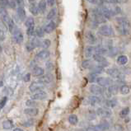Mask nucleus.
Here are the masks:
<instances>
[{"instance_id": "13", "label": "nucleus", "mask_w": 131, "mask_h": 131, "mask_svg": "<svg viewBox=\"0 0 131 131\" xmlns=\"http://www.w3.org/2000/svg\"><path fill=\"white\" fill-rule=\"evenodd\" d=\"M88 102L91 106H95L102 102V100H101V98L98 96H91L88 97Z\"/></svg>"}, {"instance_id": "12", "label": "nucleus", "mask_w": 131, "mask_h": 131, "mask_svg": "<svg viewBox=\"0 0 131 131\" xmlns=\"http://www.w3.org/2000/svg\"><path fill=\"white\" fill-rule=\"evenodd\" d=\"M0 15H1L3 22H4V23L7 25H7H8L9 21H10L11 19H12V18L9 17L8 13H7V11L4 8H1V9H0Z\"/></svg>"}, {"instance_id": "28", "label": "nucleus", "mask_w": 131, "mask_h": 131, "mask_svg": "<svg viewBox=\"0 0 131 131\" xmlns=\"http://www.w3.org/2000/svg\"><path fill=\"white\" fill-rule=\"evenodd\" d=\"M104 72V68L100 65H97V66H94L93 68L92 69V73L96 74V75H98V74H101Z\"/></svg>"}, {"instance_id": "52", "label": "nucleus", "mask_w": 131, "mask_h": 131, "mask_svg": "<svg viewBox=\"0 0 131 131\" xmlns=\"http://www.w3.org/2000/svg\"><path fill=\"white\" fill-rule=\"evenodd\" d=\"M106 1L111 3H118L119 2V0H106Z\"/></svg>"}, {"instance_id": "17", "label": "nucleus", "mask_w": 131, "mask_h": 131, "mask_svg": "<svg viewBox=\"0 0 131 131\" xmlns=\"http://www.w3.org/2000/svg\"><path fill=\"white\" fill-rule=\"evenodd\" d=\"M86 39H87L88 42L91 45H94L96 43V37L91 31H88L86 33Z\"/></svg>"}, {"instance_id": "21", "label": "nucleus", "mask_w": 131, "mask_h": 131, "mask_svg": "<svg viewBox=\"0 0 131 131\" xmlns=\"http://www.w3.org/2000/svg\"><path fill=\"white\" fill-rule=\"evenodd\" d=\"M119 87H118L117 85H114V84L111 85L110 87H108V88H107L108 96L117 94L118 92H119Z\"/></svg>"}, {"instance_id": "38", "label": "nucleus", "mask_w": 131, "mask_h": 131, "mask_svg": "<svg viewBox=\"0 0 131 131\" xmlns=\"http://www.w3.org/2000/svg\"><path fill=\"white\" fill-rule=\"evenodd\" d=\"M129 108L125 107V108H124V109H122L121 111V112H119V116H121V118H125L129 115Z\"/></svg>"}, {"instance_id": "9", "label": "nucleus", "mask_w": 131, "mask_h": 131, "mask_svg": "<svg viewBox=\"0 0 131 131\" xmlns=\"http://www.w3.org/2000/svg\"><path fill=\"white\" fill-rule=\"evenodd\" d=\"M47 96H48L47 93L42 90V91L35 92L34 94L31 96V98L35 101H42V100H45L46 98H47Z\"/></svg>"}, {"instance_id": "32", "label": "nucleus", "mask_w": 131, "mask_h": 131, "mask_svg": "<svg viewBox=\"0 0 131 131\" xmlns=\"http://www.w3.org/2000/svg\"><path fill=\"white\" fill-rule=\"evenodd\" d=\"M69 122L71 125H76L78 123V118L76 115H70L69 116Z\"/></svg>"}, {"instance_id": "29", "label": "nucleus", "mask_w": 131, "mask_h": 131, "mask_svg": "<svg viewBox=\"0 0 131 131\" xmlns=\"http://www.w3.org/2000/svg\"><path fill=\"white\" fill-rule=\"evenodd\" d=\"M40 44H41V41L39 40V39L37 38H33L31 40V43H30V46H31L32 49L36 48V47H40Z\"/></svg>"}, {"instance_id": "57", "label": "nucleus", "mask_w": 131, "mask_h": 131, "mask_svg": "<svg viewBox=\"0 0 131 131\" xmlns=\"http://www.w3.org/2000/svg\"><path fill=\"white\" fill-rule=\"evenodd\" d=\"M0 85H3V81H0ZM1 87V86H0Z\"/></svg>"}, {"instance_id": "41", "label": "nucleus", "mask_w": 131, "mask_h": 131, "mask_svg": "<svg viewBox=\"0 0 131 131\" xmlns=\"http://www.w3.org/2000/svg\"><path fill=\"white\" fill-rule=\"evenodd\" d=\"M50 44H51L50 40H48V39H46V40H44L43 41L41 42V44H40V47H42L44 49H46V48L50 46Z\"/></svg>"}, {"instance_id": "16", "label": "nucleus", "mask_w": 131, "mask_h": 131, "mask_svg": "<svg viewBox=\"0 0 131 131\" xmlns=\"http://www.w3.org/2000/svg\"><path fill=\"white\" fill-rule=\"evenodd\" d=\"M24 113L26 115H30V116H36V115H38L39 110L36 107H29L24 110Z\"/></svg>"}, {"instance_id": "35", "label": "nucleus", "mask_w": 131, "mask_h": 131, "mask_svg": "<svg viewBox=\"0 0 131 131\" xmlns=\"http://www.w3.org/2000/svg\"><path fill=\"white\" fill-rule=\"evenodd\" d=\"M119 92H121V93L122 95H127V94H129V93L130 89L129 88V86L124 84V85L121 86V88H119Z\"/></svg>"}, {"instance_id": "20", "label": "nucleus", "mask_w": 131, "mask_h": 131, "mask_svg": "<svg viewBox=\"0 0 131 131\" xmlns=\"http://www.w3.org/2000/svg\"><path fill=\"white\" fill-rule=\"evenodd\" d=\"M50 57V52L48 50H43L41 51H40L37 53L36 54V58H38L40 60H44V59H46Z\"/></svg>"}, {"instance_id": "11", "label": "nucleus", "mask_w": 131, "mask_h": 131, "mask_svg": "<svg viewBox=\"0 0 131 131\" xmlns=\"http://www.w3.org/2000/svg\"><path fill=\"white\" fill-rule=\"evenodd\" d=\"M90 92L92 93H93L95 96H98V95H102L103 94L104 90L102 89V87H100L99 85H92L90 87Z\"/></svg>"}, {"instance_id": "46", "label": "nucleus", "mask_w": 131, "mask_h": 131, "mask_svg": "<svg viewBox=\"0 0 131 131\" xmlns=\"http://www.w3.org/2000/svg\"><path fill=\"white\" fill-rule=\"evenodd\" d=\"M7 96L3 97V98L1 99V101H0V109H2V108L4 107V106L7 103Z\"/></svg>"}, {"instance_id": "34", "label": "nucleus", "mask_w": 131, "mask_h": 131, "mask_svg": "<svg viewBox=\"0 0 131 131\" xmlns=\"http://www.w3.org/2000/svg\"><path fill=\"white\" fill-rule=\"evenodd\" d=\"M3 127L5 129H10L13 127V124L10 119H6V121L3 122Z\"/></svg>"}, {"instance_id": "15", "label": "nucleus", "mask_w": 131, "mask_h": 131, "mask_svg": "<svg viewBox=\"0 0 131 131\" xmlns=\"http://www.w3.org/2000/svg\"><path fill=\"white\" fill-rule=\"evenodd\" d=\"M52 80H53V76L51 74L48 73V74H45V75L40 77V78L39 79V82H40L43 84H48L50 83Z\"/></svg>"}, {"instance_id": "36", "label": "nucleus", "mask_w": 131, "mask_h": 131, "mask_svg": "<svg viewBox=\"0 0 131 131\" xmlns=\"http://www.w3.org/2000/svg\"><path fill=\"white\" fill-rule=\"evenodd\" d=\"M56 12H57L56 8H52L47 14V17H46L47 20H52V19H53V18L55 17V15H56Z\"/></svg>"}, {"instance_id": "23", "label": "nucleus", "mask_w": 131, "mask_h": 131, "mask_svg": "<svg viewBox=\"0 0 131 131\" xmlns=\"http://www.w3.org/2000/svg\"><path fill=\"white\" fill-rule=\"evenodd\" d=\"M95 54V47L94 46H88L85 49V56L87 58H91Z\"/></svg>"}, {"instance_id": "27", "label": "nucleus", "mask_w": 131, "mask_h": 131, "mask_svg": "<svg viewBox=\"0 0 131 131\" xmlns=\"http://www.w3.org/2000/svg\"><path fill=\"white\" fill-rule=\"evenodd\" d=\"M82 66H83V68H84V69H92L95 65L93 64L92 60H90V59H86V60H83V63H82Z\"/></svg>"}, {"instance_id": "25", "label": "nucleus", "mask_w": 131, "mask_h": 131, "mask_svg": "<svg viewBox=\"0 0 131 131\" xmlns=\"http://www.w3.org/2000/svg\"><path fill=\"white\" fill-rule=\"evenodd\" d=\"M108 53V50L103 46H96L95 47V54L104 55Z\"/></svg>"}, {"instance_id": "19", "label": "nucleus", "mask_w": 131, "mask_h": 131, "mask_svg": "<svg viewBox=\"0 0 131 131\" xmlns=\"http://www.w3.org/2000/svg\"><path fill=\"white\" fill-rule=\"evenodd\" d=\"M96 127L97 131H105V130H107L109 129L110 125L106 121H103L101 122L99 125H96Z\"/></svg>"}, {"instance_id": "44", "label": "nucleus", "mask_w": 131, "mask_h": 131, "mask_svg": "<svg viewBox=\"0 0 131 131\" xmlns=\"http://www.w3.org/2000/svg\"><path fill=\"white\" fill-rule=\"evenodd\" d=\"M9 0H0V7L1 8H4L6 7H8Z\"/></svg>"}, {"instance_id": "4", "label": "nucleus", "mask_w": 131, "mask_h": 131, "mask_svg": "<svg viewBox=\"0 0 131 131\" xmlns=\"http://www.w3.org/2000/svg\"><path fill=\"white\" fill-rule=\"evenodd\" d=\"M96 115H98L99 116L102 118H109L111 116L112 111L110 108H108L106 106L99 107L98 109L96 110Z\"/></svg>"}, {"instance_id": "33", "label": "nucleus", "mask_w": 131, "mask_h": 131, "mask_svg": "<svg viewBox=\"0 0 131 131\" xmlns=\"http://www.w3.org/2000/svg\"><path fill=\"white\" fill-rule=\"evenodd\" d=\"M34 25H35V21H34V19H33V17H29L27 18V19H26V21H25V26L27 28L31 27H34Z\"/></svg>"}, {"instance_id": "45", "label": "nucleus", "mask_w": 131, "mask_h": 131, "mask_svg": "<svg viewBox=\"0 0 131 131\" xmlns=\"http://www.w3.org/2000/svg\"><path fill=\"white\" fill-rule=\"evenodd\" d=\"M89 82H91V83H93V82H95L96 80V78H97V75L95 73H91L89 74Z\"/></svg>"}, {"instance_id": "50", "label": "nucleus", "mask_w": 131, "mask_h": 131, "mask_svg": "<svg viewBox=\"0 0 131 131\" xmlns=\"http://www.w3.org/2000/svg\"><path fill=\"white\" fill-rule=\"evenodd\" d=\"M24 81L25 82H28V81H30V79H31V73H27L26 75L24 76Z\"/></svg>"}, {"instance_id": "1", "label": "nucleus", "mask_w": 131, "mask_h": 131, "mask_svg": "<svg viewBox=\"0 0 131 131\" xmlns=\"http://www.w3.org/2000/svg\"><path fill=\"white\" fill-rule=\"evenodd\" d=\"M117 31L121 35L126 36L130 31V23L125 17H117Z\"/></svg>"}, {"instance_id": "2", "label": "nucleus", "mask_w": 131, "mask_h": 131, "mask_svg": "<svg viewBox=\"0 0 131 131\" xmlns=\"http://www.w3.org/2000/svg\"><path fill=\"white\" fill-rule=\"evenodd\" d=\"M98 33L102 36L110 37L114 35V30L109 25H103L98 29Z\"/></svg>"}, {"instance_id": "43", "label": "nucleus", "mask_w": 131, "mask_h": 131, "mask_svg": "<svg viewBox=\"0 0 131 131\" xmlns=\"http://www.w3.org/2000/svg\"><path fill=\"white\" fill-rule=\"evenodd\" d=\"M27 34L29 36H32L33 35H34L35 34V28H34V27H28L27 29Z\"/></svg>"}, {"instance_id": "26", "label": "nucleus", "mask_w": 131, "mask_h": 131, "mask_svg": "<svg viewBox=\"0 0 131 131\" xmlns=\"http://www.w3.org/2000/svg\"><path fill=\"white\" fill-rule=\"evenodd\" d=\"M128 62V57L126 55H119L117 58V63L119 65H125Z\"/></svg>"}, {"instance_id": "49", "label": "nucleus", "mask_w": 131, "mask_h": 131, "mask_svg": "<svg viewBox=\"0 0 131 131\" xmlns=\"http://www.w3.org/2000/svg\"><path fill=\"white\" fill-rule=\"evenodd\" d=\"M5 39V34L3 30L0 29V40H3Z\"/></svg>"}, {"instance_id": "51", "label": "nucleus", "mask_w": 131, "mask_h": 131, "mask_svg": "<svg viewBox=\"0 0 131 131\" xmlns=\"http://www.w3.org/2000/svg\"><path fill=\"white\" fill-rule=\"evenodd\" d=\"M16 3L19 5V7H23L24 5V0H16Z\"/></svg>"}, {"instance_id": "40", "label": "nucleus", "mask_w": 131, "mask_h": 131, "mask_svg": "<svg viewBox=\"0 0 131 131\" xmlns=\"http://www.w3.org/2000/svg\"><path fill=\"white\" fill-rule=\"evenodd\" d=\"M108 54H109V55L111 56V57H113V56L116 55L118 54V49L115 48V47H111V48H110L109 51H108Z\"/></svg>"}, {"instance_id": "55", "label": "nucleus", "mask_w": 131, "mask_h": 131, "mask_svg": "<svg viewBox=\"0 0 131 131\" xmlns=\"http://www.w3.org/2000/svg\"><path fill=\"white\" fill-rule=\"evenodd\" d=\"M28 1H29L30 3H32L33 2H35V1H36V0H28Z\"/></svg>"}, {"instance_id": "22", "label": "nucleus", "mask_w": 131, "mask_h": 131, "mask_svg": "<svg viewBox=\"0 0 131 131\" xmlns=\"http://www.w3.org/2000/svg\"><path fill=\"white\" fill-rule=\"evenodd\" d=\"M45 73V70L40 68V67H35L34 69H32V74L36 77H41L44 75Z\"/></svg>"}, {"instance_id": "10", "label": "nucleus", "mask_w": 131, "mask_h": 131, "mask_svg": "<svg viewBox=\"0 0 131 131\" xmlns=\"http://www.w3.org/2000/svg\"><path fill=\"white\" fill-rule=\"evenodd\" d=\"M107 74L111 78H118V79H121L122 78V73L119 72V70L117 69H109L106 71Z\"/></svg>"}, {"instance_id": "8", "label": "nucleus", "mask_w": 131, "mask_h": 131, "mask_svg": "<svg viewBox=\"0 0 131 131\" xmlns=\"http://www.w3.org/2000/svg\"><path fill=\"white\" fill-rule=\"evenodd\" d=\"M93 20H94V21L96 22V23H98V24L105 23V22L106 21V19L105 18V17L98 12L97 8L95 9L94 13H93Z\"/></svg>"}, {"instance_id": "3", "label": "nucleus", "mask_w": 131, "mask_h": 131, "mask_svg": "<svg viewBox=\"0 0 131 131\" xmlns=\"http://www.w3.org/2000/svg\"><path fill=\"white\" fill-rule=\"evenodd\" d=\"M96 82L97 83L100 87H103V88H108L110 87L111 85L113 84V80L110 78H104V77H100L97 78Z\"/></svg>"}, {"instance_id": "58", "label": "nucleus", "mask_w": 131, "mask_h": 131, "mask_svg": "<svg viewBox=\"0 0 131 131\" xmlns=\"http://www.w3.org/2000/svg\"><path fill=\"white\" fill-rule=\"evenodd\" d=\"M77 131H83V130H82V129H80V130H77Z\"/></svg>"}, {"instance_id": "37", "label": "nucleus", "mask_w": 131, "mask_h": 131, "mask_svg": "<svg viewBox=\"0 0 131 131\" xmlns=\"http://www.w3.org/2000/svg\"><path fill=\"white\" fill-rule=\"evenodd\" d=\"M7 28H8L9 31H10L11 33H13L15 30L17 29V28H16V26H15V22H14L13 19H11V20H10L8 25H7Z\"/></svg>"}, {"instance_id": "48", "label": "nucleus", "mask_w": 131, "mask_h": 131, "mask_svg": "<svg viewBox=\"0 0 131 131\" xmlns=\"http://www.w3.org/2000/svg\"><path fill=\"white\" fill-rule=\"evenodd\" d=\"M46 3H47V4L49 6L53 7L54 5V3H55V0H46Z\"/></svg>"}, {"instance_id": "39", "label": "nucleus", "mask_w": 131, "mask_h": 131, "mask_svg": "<svg viewBox=\"0 0 131 131\" xmlns=\"http://www.w3.org/2000/svg\"><path fill=\"white\" fill-rule=\"evenodd\" d=\"M45 33H46V32H45V30L42 27H38V28L36 30V34L37 36L40 37V38H41V37H44Z\"/></svg>"}, {"instance_id": "7", "label": "nucleus", "mask_w": 131, "mask_h": 131, "mask_svg": "<svg viewBox=\"0 0 131 131\" xmlns=\"http://www.w3.org/2000/svg\"><path fill=\"white\" fill-rule=\"evenodd\" d=\"M93 59H94V60L97 63H99V65L103 67V68H105V67H107L108 66V62L106 60V59L104 57L103 55H101V54H94L92 56Z\"/></svg>"}, {"instance_id": "5", "label": "nucleus", "mask_w": 131, "mask_h": 131, "mask_svg": "<svg viewBox=\"0 0 131 131\" xmlns=\"http://www.w3.org/2000/svg\"><path fill=\"white\" fill-rule=\"evenodd\" d=\"M44 87H45V84L41 83L39 81H37V82H34V83H32L30 85L29 89L31 92H37L42 91Z\"/></svg>"}, {"instance_id": "56", "label": "nucleus", "mask_w": 131, "mask_h": 131, "mask_svg": "<svg viewBox=\"0 0 131 131\" xmlns=\"http://www.w3.org/2000/svg\"><path fill=\"white\" fill-rule=\"evenodd\" d=\"M87 1H88V2H89V3H92V0H87Z\"/></svg>"}, {"instance_id": "18", "label": "nucleus", "mask_w": 131, "mask_h": 131, "mask_svg": "<svg viewBox=\"0 0 131 131\" xmlns=\"http://www.w3.org/2000/svg\"><path fill=\"white\" fill-rule=\"evenodd\" d=\"M55 27H56L55 22L53 21H50L48 24H46V26H45V27H44L45 32L46 33H51L55 29Z\"/></svg>"}, {"instance_id": "24", "label": "nucleus", "mask_w": 131, "mask_h": 131, "mask_svg": "<svg viewBox=\"0 0 131 131\" xmlns=\"http://www.w3.org/2000/svg\"><path fill=\"white\" fill-rule=\"evenodd\" d=\"M38 9H39V12H40L41 13H44L46 12V7H47V3L46 0H40L38 3Z\"/></svg>"}, {"instance_id": "14", "label": "nucleus", "mask_w": 131, "mask_h": 131, "mask_svg": "<svg viewBox=\"0 0 131 131\" xmlns=\"http://www.w3.org/2000/svg\"><path fill=\"white\" fill-rule=\"evenodd\" d=\"M17 17H19V19L22 21L25 19H27V13H26V10L23 7H18L17 9Z\"/></svg>"}, {"instance_id": "6", "label": "nucleus", "mask_w": 131, "mask_h": 131, "mask_svg": "<svg viewBox=\"0 0 131 131\" xmlns=\"http://www.w3.org/2000/svg\"><path fill=\"white\" fill-rule=\"evenodd\" d=\"M13 40L15 43L17 44H21L22 41H23V34H22V32L20 31L19 29H16L14 31V32L13 33Z\"/></svg>"}, {"instance_id": "42", "label": "nucleus", "mask_w": 131, "mask_h": 131, "mask_svg": "<svg viewBox=\"0 0 131 131\" xmlns=\"http://www.w3.org/2000/svg\"><path fill=\"white\" fill-rule=\"evenodd\" d=\"M26 105H27V106L35 107V106H36L38 104H37V102H36L35 100H32V99H31V100H28V101H27V102H26Z\"/></svg>"}, {"instance_id": "54", "label": "nucleus", "mask_w": 131, "mask_h": 131, "mask_svg": "<svg viewBox=\"0 0 131 131\" xmlns=\"http://www.w3.org/2000/svg\"><path fill=\"white\" fill-rule=\"evenodd\" d=\"M2 51H3V48H2L1 45H0V53H2Z\"/></svg>"}, {"instance_id": "53", "label": "nucleus", "mask_w": 131, "mask_h": 131, "mask_svg": "<svg viewBox=\"0 0 131 131\" xmlns=\"http://www.w3.org/2000/svg\"><path fill=\"white\" fill-rule=\"evenodd\" d=\"M13 131H24L23 129H20V128H16V129H13Z\"/></svg>"}, {"instance_id": "30", "label": "nucleus", "mask_w": 131, "mask_h": 131, "mask_svg": "<svg viewBox=\"0 0 131 131\" xmlns=\"http://www.w3.org/2000/svg\"><path fill=\"white\" fill-rule=\"evenodd\" d=\"M116 104H117V100L115 99V98L109 99V100H107L106 102V106L108 108H113V107H115V106H116Z\"/></svg>"}, {"instance_id": "47", "label": "nucleus", "mask_w": 131, "mask_h": 131, "mask_svg": "<svg viewBox=\"0 0 131 131\" xmlns=\"http://www.w3.org/2000/svg\"><path fill=\"white\" fill-rule=\"evenodd\" d=\"M8 6L11 7V8H15V7H16V3H15L14 0H9Z\"/></svg>"}, {"instance_id": "31", "label": "nucleus", "mask_w": 131, "mask_h": 131, "mask_svg": "<svg viewBox=\"0 0 131 131\" xmlns=\"http://www.w3.org/2000/svg\"><path fill=\"white\" fill-rule=\"evenodd\" d=\"M29 10H30V12L31 13V14H32V15H34V16H37V15L39 14L38 7L36 6L35 4H33V3H31V4L30 5Z\"/></svg>"}]
</instances>
